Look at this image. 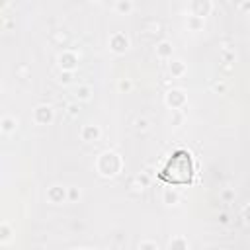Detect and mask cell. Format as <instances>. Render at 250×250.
I'll return each mask as SVG.
<instances>
[{"label":"cell","instance_id":"cell-1","mask_svg":"<svg viewBox=\"0 0 250 250\" xmlns=\"http://www.w3.org/2000/svg\"><path fill=\"white\" fill-rule=\"evenodd\" d=\"M160 180L168 184H189L193 180V162L191 156L186 150L174 152V156L168 160L164 170L158 174Z\"/></svg>","mask_w":250,"mask_h":250}]
</instances>
